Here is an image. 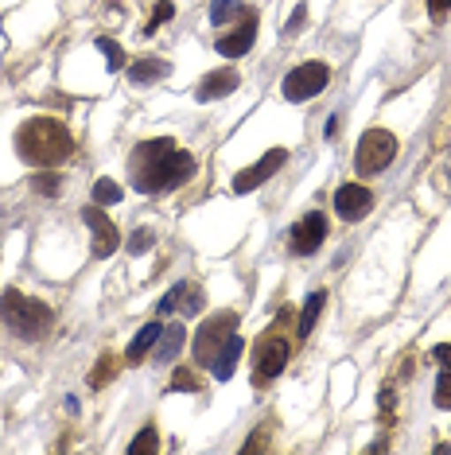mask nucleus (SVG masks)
Segmentation results:
<instances>
[{
  "mask_svg": "<svg viewBox=\"0 0 451 455\" xmlns=\"http://www.w3.org/2000/svg\"><path fill=\"white\" fill-rule=\"evenodd\" d=\"M97 51L105 55L110 71H121V66H125V51H121V43H113V39H97Z\"/></svg>",
  "mask_w": 451,
  "mask_h": 455,
  "instance_id": "22",
  "label": "nucleus"
},
{
  "mask_svg": "<svg viewBox=\"0 0 451 455\" xmlns=\"http://www.w3.org/2000/svg\"><path fill=\"white\" fill-rule=\"evenodd\" d=\"M94 203H97V206L121 203V187H117L113 180H97V183H94Z\"/></svg>",
  "mask_w": 451,
  "mask_h": 455,
  "instance_id": "20",
  "label": "nucleus"
},
{
  "mask_svg": "<svg viewBox=\"0 0 451 455\" xmlns=\"http://www.w3.org/2000/svg\"><path fill=\"white\" fill-rule=\"evenodd\" d=\"M82 219L86 226H90V234H94V257H110L117 253V245H121V234H117V226L110 222V214L102 211V206H86L82 211Z\"/></svg>",
  "mask_w": 451,
  "mask_h": 455,
  "instance_id": "11",
  "label": "nucleus"
},
{
  "mask_svg": "<svg viewBox=\"0 0 451 455\" xmlns=\"http://www.w3.org/2000/svg\"><path fill=\"white\" fill-rule=\"evenodd\" d=\"M233 331H238V312H218V315H210V320L199 328V335H195V362H199V366H210L214 359H218L222 346L230 343Z\"/></svg>",
  "mask_w": 451,
  "mask_h": 455,
  "instance_id": "5",
  "label": "nucleus"
},
{
  "mask_svg": "<svg viewBox=\"0 0 451 455\" xmlns=\"http://www.w3.org/2000/svg\"><path fill=\"white\" fill-rule=\"evenodd\" d=\"M203 304H207V296H203V289H191V284H187V289H183V304H180L183 315L203 312Z\"/></svg>",
  "mask_w": 451,
  "mask_h": 455,
  "instance_id": "25",
  "label": "nucleus"
},
{
  "mask_svg": "<svg viewBox=\"0 0 451 455\" xmlns=\"http://www.w3.org/2000/svg\"><path fill=\"white\" fill-rule=\"evenodd\" d=\"M303 19H308V8H296V12H292V19H288V32H300V27H303Z\"/></svg>",
  "mask_w": 451,
  "mask_h": 455,
  "instance_id": "33",
  "label": "nucleus"
},
{
  "mask_svg": "<svg viewBox=\"0 0 451 455\" xmlns=\"http://www.w3.org/2000/svg\"><path fill=\"white\" fill-rule=\"evenodd\" d=\"M195 175V156L175 141H144L129 156V180L141 195L175 191Z\"/></svg>",
  "mask_w": 451,
  "mask_h": 455,
  "instance_id": "1",
  "label": "nucleus"
},
{
  "mask_svg": "<svg viewBox=\"0 0 451 455\" xmlns=\"http://www.w3.org/2000/svg\"><path fill=\"white\" fill-rule=\"evenodd\" d=\"M323 304H327V292H311L308 300H303V315H300V335H311V328H316V320H319V312H323Z\"/></svg>",
  "mask_w": 451,
  "mask_h": 455,
  "instance_id": "18",
  "label": "nucleus"
},
{
  "mask_svg": "<svg viewBox=\"0 0 451 455\" xmlns=\"http://www.w3.org/2000/svg\"><path fill=\"white\" fill-rule=\"evenodd\" d=\"M428 12H432L436 19L447 16V12H451V0H428Z\"/></svg>",
  "mask_w": 451,
  "mask_h": 455,
  "instance_id": "32",
  "label": "nucleus"
},
{
  "mask_svg": "<svg viewBox=\"0 0 451 455\" xmlns=\"http://www.w3.org/2000/svg\"><path fill=\"white\" fill-rule=\"evenodd\" d=\"M432 359H436L440 366H444V370H451V343H440L436 351H432Z\"/></svg>",
  "mask_w": 451,
  "mask_h": 455,
  "instance_id": "31",
  "label": "nucleus"
},
{
  "mask_svg": "<svg viewBox=\"0 0 451 455\" xmlns=\"http://www.w3.org/2000/svg\"><path fill=\"white\" fill-rule=\"evenodd\" d=\"M288 359H292V343L284 339L280 331H269L261 339V346H257V362H253V382L257 385H269L277 374L288 366Z\"/></svg>",
  "mask_w": 451,
  "mask_h": 455,
  "instance_id": "7",
  "label": "nucleus"
},
{
  "mask_svg": "<svg viewBox=\"0 0 451 455\" xmlns=\"http://www.w3.org/2000/svg\"><path fill=\"white\" fill-rule=\"evenodd\" d=\"M238 354H241V335H230V343L218 351V359L210 362V370H214V378L218 382H230L233 378V366H238Z\"/></svg>",
  "mask_w": 451,
  "mask_h": 455,
  "instance_id": "14",
  "label": "nucleus"
},
{
  "mask_svg": "<svg viewBox=\"0 0 451 455\" xmlns=\"http://www.w3.org/2000/svg\"><path fill=\"white\" fill-rule=\"evenodd\" d=\"M152 242H156V234H152V230H133L129 250H133V253H149V250H152Z\"/></svg>",
  "mask_w": 451,
  "mask_h": 455,
  "instance_id": "29",
  "label": "nucleus"
},
{
  "mask_svg": "<svg viewBox=\"0 0 451 455\" xmlns=\"http://www.w3.org/2000/svg\"><path fill=\"white\" fill-rule=\"evenodd\" d=\"M241 86V78L238 71H230V66H222V71H210L207 78L199 82V90H195V97L199 102H214V97H226V94H233Z\"/></svg>",
  "mask_w": 451,
  "mask_h": 455,
  "instance_id": "13",
  "label": "nucleus"
},
{
  "mask_svg": "<svg viewBox=\"0 0 451 455\" xmlns=\"http://www.w3.org/2000/svg\"><path fill=\"white\" fill-rule=\"evenodd\" d=\"M160 448V436H156V424H149V428H141V436H136L133 443H129V451L136 455V451H156Z\"/></svg>",
  "mask_w": 451,
  "mask_h": 455,
  "instance_id": "23",
  "label": "nucleus"
},
{
  "mask_svg": "<svg viewBox=\"0 0 451 455\" xmlns=\"http://www.w3.org/2000/svg\"><path fill=\"white\" fill-rule=\"evenodd\" d=\"M183 343H187V331L175 323V328H164L160 339H156V362H175V354L183 351Z\"/></svg>",
  "mask_w": 451,
  "mask_h": 455,
  "instance_id": "15",
  "label": "nucleus"
},
{
  "mask_svg": "<svg viewBox=\"0 0 451 455\" xmlns=\"http://www.w3.org/2000/svg\"><path fill=\"white\" fill-rule=\"evenodd\" d=\"M16 152H19V160H27L35 167H58L74 156V136L55 117H27L16 128Z\"/></svg>",
  "mask_w": 451,
  "mask_h": 455,
  "instance_id": "2",
  "label": "nucleus"
},
{
  "mask_svg": "<svg viewBox=\"0 0 451 455\" xmlns=\"http://www.w3.org/2000/svg\"><path fill=\"white\" fill-rule=\"evenodd\" d=\"M160 323H149V328H141V335H136V339L129 343V362H141L144 359V354H149L152 351V346H156V339H160Z\"/></svg>",
  "mask_w": 451,
  "mask_h": 455,
  "instance_id": "17",
  "label": "nucleus"
},
{
  "mask_svg": "<svg viewBox=\"0 0 451 455\" xmlns=\"http://www.w3.org/2000/svg\"><path fill=\"white\" fill-rule=\"evenodd\" d=\"M175 16V4H172V0H160V4H156L152 8V19H149V27H144V32H156V27H160V24H168V19Z\"/></svg>",
  "mask_w": 451,
  "mask_h": 455,
  "instance_id": "24",
  "label": "nucleus"
},
{
  "mask_svg": "<svg viewBox=\"0 0 451 455\" xmlns=\"http://www.w3.org/2000/svg\"><path fill=\"white\" fill-rule=\"evenodd\" d=\"M113 374H117V362L110 359V354H105V359L90 370V389H102L105 382H113Z\"/></svg>",
  "mask_w": 451,
  "mask_h": 455,
  "instance_id": "21",
  "label": "nucleus"
},
{
  "mask_svg": "<svg viewBox=\"0 0 451 455\" xmlns=\"http://www.w3.org/2000/svg\"><path fill=\"white\" fill-rule=\"evenodd\" d=\"M183 289H187V284H175V289L168 292V296H164V300H160V312H175V308H180V300H183Z\"/></svg>",
  "mask_w": 451,
  "mask_h": 455,
  "instance_id": "30",
  "label": "nucleus"
},
{
  "mask_svg": "<svg viewBox=\"0 0 451 455\" xmlns=\"http://www.w3.org/2000/svg\"><path fill=\"white\" fill-rule=\"evenodd\" d=\"M323 237H327V219H323V211H308L296 226H292L288 245H292V253L296 257H311L319 250Z\"/></svg>",
  "mask_w": 451,
  "mask_h": 455,
  "instance_id": "8",
  "label": "nucleus"
},
{
  "mask_svg": "<svg viewBox=\"0 0 451 455\" xmlns=\"http://www.w3.org/2000/svg\"><path fill=\"white\" fill-rule=\"evenodd\" d=\"M172 389H187V393H199L203 385H199V378H195L191 370H175V378H172Z\"/></svg>",
  "mask_w": 451,
  "mask_h": 455,
  "instance_id": "28",
  "label": "nucleus"
},
{
  "mask_svg": "<svg viewBox=\"0 0 451 455\" xmlns=\"http://www.w3.org/2000/svg\"><path fill=\"white\" fill-rule=\"evenodd\" d=\"M284 160H288V148H272V152H264L253 167H245V172H238V180H233V191L238 195H249V191H257V187L269 180V175H277Z\"/></svg>",
  "mask_w": 451,
  "mask_h": 455,
  "instance_id": "9",
  "label": "nucleus"
},
{
  "mask_svg": "<svg viewBox=\"0 0 451 455\" xmlns=\"http://www.w3.org/2000/svg\"><path fill=\"white\" fill-rule=\"evenodd\" d=\"M32 187H35L39 195H51V199H55V195H58V175L55 172H39L35 180H32Z\"/></svg>",
  "mask_w": 451,
  "mask_h": 455,
  "instance_id": "27",
  "label": "nucleus"
},
{
  "mask_svg": "<svg viewBox=\"0 0 451 455\" xmlns=\"http://www.w3.org/2000/svg\"><path fill=\"white\" fill-rule=\"evenodd\" d=\"M253 39H257V19L245 12V16L238 19V27H233V32H226V35L218 39V55L238 58V55H245V51L253 47Z\"/></svg>",
  "mask_w": 451,
  "mask_h": 455,
  "instance_id": "12",
  "label": "nucleus"
},
{
  "mask_svg": "<svg viewBox=\"0 0 451 455\" xmlns=\"http://www.w3.org/2000/svg\"><path fill=\"white\" fill-rule=\"evenodd\" d=\"M436 405L440 409H451V370H440V378H436Z\"/></svg>",
  "mask_w": 451,
  "mask_h": 455,
  "instance_id": "26",
  "label": "nucleus"
},
{
  "mask_svg": "<svg viewBox=\"0 0 451 455\" xmlns=\"http://www.w3.org/2000/svg\"><path fill=\"white\" fill-rule=\"evenodd\" d=\"M394 160H397V136L389 128H366L355 152L358 175H381Z\"/></svg>",
  "mask_w": 451,
  "mask_h": 455,
  "instance_id": "4",
  "label": "nucleus"
},
{
  "mask_svg": "<svg viewBox=\"0 0 451 455\" xmlns=\"http://www.w3.org/2000/svg\"><path fill=\"white\" fill-rule=\"evenodd\" d=\"M168 74H172V66L164 63V58H141V63L129 66L133 86H149V82H156V78H168Z\"/></svg>",
  "mask_w": 451,
  "mask_h": 455,
  "instance_id": "16",
  "label": "nucleus"
},
{
  "mask_svg": "<svg viewBox=\"0 0 451 455\" xmlns=\"http://www.w3.org/2000/svg\"><path fill=\"white\" fill-rule=\"evenodd\" d=\"M335 211H339V219H347V222H362L374 211V191L362 183H342L335 191Z\"/></svg>",
  "mask_w": 451,
  "mask_h": 455,
  "instance_id": "10",
  "label": "nucleus"
},
{
  "mask_svg": "<svg viewBox=\"0 0 451 455\" xmlns=\"http://www.w3.org/2000/svg\"><path fill=\"white\" fill-rule=\"evenodd\" d=\"M327 82H331V71L323 63H300L296 71L284 74L280 90H284L288 102H308V97H316V94L327 90Z\"/></svg>",
  "mask_w": 451,
  "mask_h": 455,
  "instance_id": "6",
  "label": "nucleus"
},
{
  "mask_svg": "<svg viewBox=\"0 0 451 455\" xmlns=\"http://www.w3.org/2000/svg\"><path fill=\"white\" fill-rule=\"evenodd\" d=\"M0 320H4L24 343H32L55 323V312L47 308L43 300H32V296L8 289L4 296H0Z\"/></svg>",
  "mask_w": 451,
  "mask_h": 455,
  "instance_id": "3",
  "label": "nucleus"
},
{
  "mask_svg": "<svg viewBox=\"0 0 451 455\" xmlns=\"http://www.w3.org/2000/svg\"><path fill=\"white\" fill-rule=\"evenodd\" d=\"M245 12H249V8H245L241 0H214V4H210V19H214V24H230L233 16H245Z\"/></svg>",
  "mask_w": 451,
  "mask_h": 455,
  "instance_id": "19",
  "label": "nucleus"
}]
</instances>
